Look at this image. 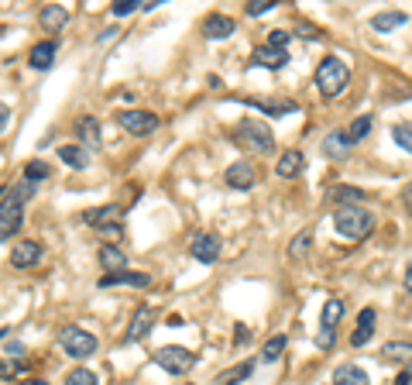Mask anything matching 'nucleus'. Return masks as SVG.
<instances>
[{
  "label": "nucleus",
  "mask_w": 412,
  "mask_h": 385,
  "mask_svg": "<svg viewBox=\"0 0 412 385\" xmlns=\"http://www.w3.org/2000/svg\"><path fill=\"white\" fill-rule=\"evenodd\" d=\"M334 227H337V234L347 237V241H364L368 234L375 231V217H371L364 206H337Z\"/></svg>",
  "instance_id": "obj_1"
},
{
  "label": "nucleus",
  "mask_w": 412,
  "mask_h": 385,
  "mask_svg": "<svg viewBox=\"0 0 412 385\" xmlns=\"http://www.w3.org/2000/svg\"><path fill=\"white\" fill-rule=\"evenodd\" d=\"M347 83H351V69H347V62H340L337 55H327V59L316 66V86H320V93H323L327 100L340 97V93L347 90Z\"/></svg>",
  "instance_id": "obj_2"
},
{
  "label": "nucleus",
  "mask_w": 412,
  "mask_h": 385,
  "mask_svg": "<svg viewBox=\"0 0 412 385\" xmlns=\"http://www.w3.org/2000/svg\"><path fill=\"white\" fill-rule=\"evenodd\" d=\"M234 141L244 145V148H251V152H258V155H268L275 148V134L265 128L258 117H244V121L234 128Z\"/></svg>",
  "instance_id": "obj_3"
},
{
  "label": "nucleus",
  "mask_w": 412,
  "mask_h": 385,
  "mask_svg": "<svg viewBox=\"0 0 412 385\" xmlns=\"http://www.w3.org/2000/svg\"><path fill=\"white\" fill-rule=\"evenodd\" d=\"M25 196L18 193V189H4L0 193V237H7L11 231H18L21 227V213H25Z\"/></svg>",
  "instance_id": "obj_4"
},
{
  "label": "nucleus",
  "mask_w": 412,
  "mask_h": 385,
  "mask_svg": "<svg viewBox=\"0 0 412 385\" xmlns=\"http://www.w3.org/2000/svg\"><path fill=\"white\" fill-rule=\"evenodd\" d=\"M154 361H158V368L162 372H169V375H189L193 372V351H186V348H176V344H169V348H158L154 351Z\"/></svg>",
  "instance_id": "obj_5"
},
{
  "label": "nucleus",
  "mask_w": 412,
  "mask_h": 385,
  "mask_svg": "<svg viewBox=\"0 0 412 385\" xmlns=\"http://www.w3.org/2000/svg\"><path fill=\"white\" fill-rule=\"evenodd\" d=\"M344 320V303L340 300H327V307L320 313V337H316V348L320 351H330L337 340V324Z\"/></svg>",
  "instance_id": "obj_6"
},
{
  "label": "nucleus",
  "mask_w": 412,
  "mask_h": 385,
  "mask_svg": "<svg viewBox=\"0 0 412 385\" xmlns=\"http://www.w3.org/2000/svg\"><path fill=\"white\" fill-rule=\"evenodd\" d=\"M59 340H62V348H66L69 358H90L97 351V337L90 334V331H83V327H66Z\"/></svg>",
  "instance_id": "obj_7"
},
{
  "label": "nucleus",
  "mask_w": 412,
  "mask_h": 385,
  "mask_svg": "<svg viewBox=\"0 0 412 385\" xmlns=\"http://www.w3.org/2000/svg\"><path fill=\"white\" fill-rule=\"evenodd\" d=\"M117 124L128 131V134H152L154 128H158V117H154L152 110H121L117 114Z\"/></svg>",
  "instance_id": "obj_8"
},
{
  "label": "nucleus",
  "mask_w": 412,
  "mask_h": 385,
  "mask_svg": "<svg viewBox=\"0 0 412 385\" xmlns=\"http://www.w3.org/2000/svg\"><path fill=\"white\" fill-rule=\"evenodd\" d=\"M189 251H193L196 261L213 265V261L220 258V237H217V234H196V237H193V244H189Z\"/></svg>",
  "instance_id": "obj_9"
},
{
  "label": "nucleus",
  "mask_w": 412,
  "mask_h": 385,
  "mask_svg": "<svg viewBox=\"0 0 412 385\" xmlns=\"http://www.w3.org/2000/svg\"><path fill=\"white\" fill-rule=\"evenodd\" d=\"M42 255H45V248L38 241H18L14 251H11V265L14 268H35L42 261Z\"/></svg>",
  "instance_id": "obj_10"
},
{
  "label": "nucleus",
  "mask_w": 412,
  "mask_h": 385,
  "mask_svg": "<svg viewBox=\"0 0 412 385\" xmlns=\"http://www.w3.org/2000/svg\"><path fill=\"white\" fill-rule=\"evenodd\" d=\"M152 327H154V313L152 307H138L134 309V320H131V327H128V344H138V340H145V337L152 334Z\"/></svg>",
  "instance_id": "obj_11"
},
{
  "label": "nucleus",
  "mask_w": 412,
  "mask_h": 385,
  "mask_svg": "<svg viewBox=\"0 0 412 385\" xmlns=\"http://www.w3.org/2000/svg\"><path fill=\"white\" fill-rule=\"evenodd\" d=\"M100 289H110V285H134V289H148L152 285V276L148 272H131V268H124V272H114V276H103Z\"/></svg>",
  "instance_id": "obj_12"
},
{
  "label": "nucleus",
  "mask_w": 412,
  "mask_h": 385,
  "mask_svg": "<svg viewBox=\"0 0 412 385\" xmlns=\"http://www.w3.org/2000/svg\"><path fill=\"white\" fill-rule=\"evenodd\" d=\"M375 320H378V313L375 307H364L358 313V327H354V334H351V344L354 348H364L368 340H371V331H375Z\"/></svg>",
  "instance_id": "obj_13"
},
{
  "label": "nucleus",
  "mask_w": 412,
  "mask_h": 385,
  "mask_svg": "<svg viewBox=\"0 0 412 385\" xmlns=\"http://www.w3.org/2000/svg\"><path fill=\"white\" fill-rule=\"evenodd\" d=\"M227 186H234V189H251L255 186V165L251 162H231L227 165Z\"/></svg>",
  "instance_id": "obj_14"
},
{
  "label": "nucleus",
  "mask_w": 412,
  "mask_h": 385,
  "mask_svg": "<svg viewBox=\"0 0 412 385\" xmlns=\"http://www.w3.org/2000/svg\"><path fill=\"white\" fill-rule=\"evenodd\" d=\"M237 31V25H234V18H227V14H206L203 21V35L206 38H227V35H234Z\"/></svg>",
  "instance_id": "obj_15"
},
{
  "label": "nucleus",
  "mask_w": 412,
  "mask_h": 385,
  "mask_svg": "<svg viewBox=\"0 0 412 385\" xmlns=\"http://www.w3.org/2000/svg\"><path fill=\"white\" fill-rule=\"evenodd\" d=\"M303 169H306V155H303V152H296V148L282 152L279 165H275V172H279L282 179H296V176H299Z\"/></svg>",
  "instance_id": "obj_16"
},
{
  "label": "nucleus",
  "mask_w": 412,
  "mask_h": 385,
  "mask_svg": "<svg viewBox=\"0 0 412 385\" xmlns=\"http://www.w3.org/2000/svg\"><path fill=\"white\" fill-rule=\"evenodd\" d=\"M285 62H289V52L272 49V45H261V49L251 55V66H265V69H282Z\"/></svg>",
  "instance_id": "obj_17"
},
{
  "label": "nucleus",
  "mask_w": 412,
  "mask_h": 385,
  "mask_svg": "<svg viewBox=\"0 0 412 385\" xmlns=\"http://www.w3.org/2000/svg\"><path fill=\"white\" fill-rule=\"evenodd\" d=\"M406 21H409V14H406V11H382V14H375V18H371V31L388 35V31H399Z\"/></svg>",
  "instance_id": "obj_18"
},
{
  "label": "nucleus",
  "mask_w": 412,
  "mask_h": 385,
  "mask_svg": "<svg viewBox=\"0 0 412 385\" xmlns=\"http://www.w3.org/2000/svg\"><path fill=\"white\" fill-rule=\"evenodd\" d=\"M100 265H103L107 276L124 272V268H128V251H121L117 244H107V248H100Z\"/></svg>",
  "instance_id": "obj_19"
},
{
  "label": "nucleus",
  "mask_w": 412,
  "mask_h": 385,
  "mask_svg": "<svg viewBox=\"0 0 412 385\" xmlns=\"http://www.w3.org/2000/svg\"><path fill=\"white\" fill-rule=\"evenodd\" d=\"M121 213H124L121 206L110 203V206H100V210H86V213H83V220H86L90 227H103V224H117V220H121Z\"/></svg>",
  "instance_id": "obj_20"
},
{
  "label": "nucleus",
  "mask_w": 412,
  "mask_h": 385,
  "mask_svg": "<svg viewBox=\"0 0 412 385\" xmlns=\"http://www.w3.org/2000/svg\"><path fill=\"white\" fill-rule=\"evenodd\" d=\"M76 134H79V145L90 152V148H97L100 145V121L97 117H83L76 124Z\"/></svg>",
  "instance_id": "obj_21"
},
{
  "label": "nucleus",
  "mask_w": 412,
  "mask_h": 385,
  "mask_svg": "<svg viewBox=\"0 0 412 385\" xmlns=\"http://www.w3.org/2000/svg\"><path fill=\"white\" fill-rule=\"evenodd\" d=\"M38 21H42V28H45V31H59V28L69 21V11H66L62 4H49V7H42Z\"/></svg>",
  "instance_id": "obj_22"
},
{
  "label": "nucleus",
  "mask_w": 412,
  "mask_h": 385,
  "mask_svg": "<svg viewBox=\"0 0 412 385\" xmlns=\"http://www.w3.org/2000/svg\"><path fill=\"white\" fill-rule=\"evenodd\" d=\"M334 385H368V372L360 365H340L334 372Z\"/></svg>",
  "instance_id": "obj_23"
},
{
  "label": "nucleus",
  "mask_w": 412,
  "mask_h": 385,
  "mask_svg": "<svg viewBox=\"0 0 412 385\" xmlns=\"http://www.w3.org/2000/svg\"><path fill=\"white\" fill-rule=\"evenodd\" d=\"M55 42H42V45H35L31 55H28V62L35 66V69H52V62H55Z\"/></svg>",
  "instance_id": "obj_24"
},
{
  "label": "nucleus",
  "mask_w": 412,
  "mask_h": 385,
  "mask_svg": "<svg viewBox=\"0 0 412 385\" xmlns=\"http://www.w3.org/2000/svg\"><path fill=\"white\" fill-rule=\"evenodd\" d=\"M59 158H62L69 169H86V165H90V152H86L83 145H62V148H59Z\"/></svg>",
  "instance_id": "obj_25"
},
{
  "label": "nucleus",
  "mask_w": 412,
  "mask_h": 385,
  "mask_svg": "<svg viewBox=\"0 0 412 385\" xmlns=\"http://www.w3.org/2000/svg\"><path fill=\"white\" fill-rule=\"evenodd\" d=\"M251 372H255V361H241L237 368L220 372V375H217V385H237V382H244V379H251Z\"/></svg>",
  "instance_id": "obj_26"
},
{
  "label": "nucleus",
  "mask_w": 412,
  "mask_h": 385,
  "mask_svg": "<svg viewBox=\"0 0 412 385\" xmlns=\"http://www.w3.org/2000/svg\"><path fill=\"white\" fill-rule=\"evenodd\" d=\"M285 344H289V337L285 334H272L265 344H261V361H268V365L279 361L282 358V351H285Z\"/></svg>",
  "instance_id": "obj_27"
},
{
  "label": "nucleus",
  "mask_w": 412,
  "mask_h": 385,
  "mask_svg": "<svg viewBox=\"0 0 412 385\" xmlns=\"http://www.w3.org/2000/svg\"><path fill=\"white\" fill-rule=\"evenodd\" d=\"M347 152H351V141H347L344 131H334V134L323 141V155H330V158H344Z\"/></svg>",
  "instance_id": "obj_28"
},
{
  "label": "nucleus",
  "mask_w": 412,
  "mask_h": 385,
  "mask_svg": "<svg viewBox=\"0 0 412 385\" xmlns=\"http://www.w3.org/2000/svg\"><path fill=\"white\" fill-rule=\"evenodd\" d=\"M392 141H395L402 152L412 155V124L409 121H402V124H395V128H392Z\"/></svg>",
  "instance_id": "obj_29"
},
{
  "label": "nucleus",
  "mask_w": 412,
  "mask_h": 385,
  "mask_svg": "<svg viewBox=\"0 0 412 385\" xmlns=\"http://www.w3.org/2000/svg\"><path fill=\"white\" fill-rule=\"evenodd\" d=\"M334 200L340 206H358V200H364V193H360L358 186H337V189H334Z\"/></svg>",
  "instance_id": "obj_30"
},
{
  "label": "nucleus",
  "mask_w": 412,
  "mask_h": 385,
  "mask_svg": "<svg viewBox=\"0 0 412 385\" xmlns=\"http://www.w3.org/2000/svg\"><path fill=\"white\" fill-rule=\"evenodd\" d=\"M382 358L385 361H399V358H409L412 361V344H399V340H392L382 348Z\"/></svg>",
  "instance_id": "obj_31"
},
{
  "label": "nucleus",
  "mask_w": 412,
  "mask_h": 385,
  "mask_svg": "<svg viewBox=\"0 0 412 385\" xmlns=\"http://www.w3.org/2000/svg\"><path fill=\"white\" fill-rule=\"evenodd\" d=\"M368 131H371V114H364V117H358V121H354L351 128L344 131V134H347V141L354 145V141H360V138H364Z\"/></svg>",
  "instance_id": "obj_32"
},
{
  "label": "nucleus",
  "mask_w": 412,
  "mask_h": 385,
  "mask_svg": "<svg viewBox=\"0 0 412 385\" xmlns=\"http://www.w3.org/2000/svg\"><path fill=\"white\" fill-rule=\"evenodd\" d=\"M66 385H100V379H97V372H90V368H76V372L66 375Z\"/></svg>",
  "instance_id": "obj_33"
},
{
  "label": "nucleus",
  "mask_w": 412,
  "mask_h": 385,
  "mask_svg": "<svg viewBox=\"0 0 412 385\" xmlns=\"http://www.w3.org/2000/svg\"><path fill=\"white\" fill-rule=\"evenodd\" d=\"M25 179L28 182H38V179H49V165L42 162V158H31L25 165Z\"/></svg>",
  "instance_id": "obj_34"
},
{
  "label": "nucleus",
  "mask_w": 412,
  "mask_h": 385,
  "mask_svg": "<svg viewBox=\"0 0 412 385\" xmlns=\"http://www.w3.org/2000/svg\"><path fill=\"white\" fill-rule=\"evenodd\" d=\"M309 241H313V234L303 231L292 244H289V251H292V258H306V248H309Z\"/></svg>",
  "instance_id": "obj_35"
},
{
  "label": "nucleus",
  "mask_w": 412,
  "mask_h": 385,
  "mask_svg": "<svg viewBox=\"0 0 412 385\" xmlns=\"http://www.w3.org/2000/svg\"><path fill=\"white\" fill-rule=\"evenodd\" d=\"M292 42V31H285V28H272V35H268V45L272 49H285Z\"/></svg>",
  "instance_id": "obj_36"
},
{
  "label": "nucleus",
  "mask_w": 412,
  "mask_h": 385,
  "mask_svg": "<svg viewBox=\"0 0 412 385\" xmlns=\"http://www.w3.org/2000/svg\"><path fill=\"white\" fill-rule=\"evenodd\" d=\"M141 4H145V0H117V4H114V18H128V14H134Z\"/></svg>",
  "instance_id": "obj_37"
},
{
  "label": "nucleus",
  "mask_w": 412,
  "mask_h": 385,
  "mask_svg": "<svg viewBox=\"0 0 412 385\" xmlns=\"http://www.w3.org/2000/svg\"><path fill=\"white\" fill-rule=\"evenodd\" d=\"M272 7H275L272 0H251V4H248L244 11H248V18H258V14H268Z\"/></svg>",
  "instance_id": "obj_38"
},
{
  "label": "nucleus",
  "mask_w": 412,
  "mask_h": 385,
  "mask_svg": "<svg viewBox=\"0 0 412 385\" xmlns=\"http://www.w3.org/2000/svg\"><path fill=\"white\" fill-rule=\"evenodd\" d=\"M25 372V361H4L0 365V379H14V375H21Z\"/></svg>",
  "instance_id": "obj_39"
},
{
  "label": "nucleus",
  "mask_w": 412,
  "mask_h": 385,
  "mask_svg": "<svg viewBox=\"0 0 412 385\" xmlns=\"http://www.w3.org/2000/svg\"><path fill=\"white\" fill-rule=\"evenodd\" d=\"M7 124H11V107H7V103L0 100V131L7 128Z\"/></svg>",
  "instance_id": "obj_40"
},
{
  "label": "nucleus",
  "mask_w": 412,
  "mask_h": 385,
  "mask_svg": "<svg viewBox=\"0 0 412 385\" xmlns=\"http://www.w3.org/2000/svg\"><path fill=\"white\" fill-rule=\"evenodd\" d=\"M248 340H251V337H248V327L241 324V327H237V348H241V344H248Z\"/></svg>",
  "instance_id": "obj_41"
},
{
  "label": "nucleus",
  "mask_w": 412,
  "mask_h": 385,
  "mask_svg": "<svg viewBox=\"0 0 412 385\" xmlns=\"http://www.w3.org/2000/svg\"><path fill=\"white\" fill-rule=\"evenodd\" d=\"M409 382H412V368H409V372H402V375L395 379V385H409Z\"/></svg>",
  "instance_id": "obj_42"
},
{
  "label": "nucleus",
  "mask_w": 412,
  "mask_h": 385,
  "mask_svg": "<svg viewBox=\"0 0 412 385\" xmlns=\"http://www.w3.org/2000/svg\"><path fill=\"white\" fill-rule=\"evenodd\" d=\"M406 206H409V213H412V182L406 186Z\"/></svg>",
  "instance_id": "obj_43"
},
{
  "label": "nucleus",
  "mask_w": 412,
  "mask_h": 385,
  "mask_svg": "<svg viewBox=\"0 0 412 385\" xmlns=\"http://www.w3.org/2000/svg\"><path fill=\"white\" fill-rule=\"evenodd\" d=\"M406 289H409V292H412V265H409V268H406Z\"/></svg>",
  "instance_id": "obj_44"
},
{
  "label": "nucleus",
  "mask_w": 412,
  "mask_h": 385,
  "mask_svg": "<svg viewBox=\"0 0 412 385\" xmlns=\"http://www.w3.org/2000/svg\"><path fill=\"white\" fill-rule=\"evenodd\" d=\"M25 385H49V382H45V379H28Z\"/></svg>",
  "instance_id": "obj_45"
}]
</instances>
